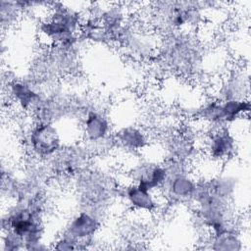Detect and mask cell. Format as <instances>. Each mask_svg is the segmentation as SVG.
I'll return each instance as SVG.
<instances>
[{
    "mask_svg": "<svg viewBox=\"0 0 251 251\" xmlns=\"http://www.w3.org/2000/svg\"><path fill=\"white\" fill-rule=\"evenodd\" d=\"M78 209L85 210L102 220L115 198L118 187L112 176L100 170L85 168L74 178Z\"/></svg>",
    "mask_w": 251,
    "mask_h": 251,
    "instance_id": "cell-2",
    "label": "cell"
},
{
    "mask_svg": "<svg viewBox=\"0 0 251 251\" xmlns=\"http://www.w3.org/2000/svg\"><path fill=\"white\" fill-rule=\"evenodd\" d=\"M45 205L44 193L27 200L9 202L2 214V230L10 229L20 235L24 241L25 250L51 249L44 242Z\"/></svg>",
    "mask_w": 251,
    "mask_h": 251,
    "instance_id": "cell-1",
    "label": "cell"
},
{
    "mask_svg": "<svg viewBox=\"0 0 251 251\" xmlns=\"http://www.w3.org/2000/svg\"><path fill=\"white\" fill-rule=\"evenodd\" d=\"M201 2L162 1L154 3L149 13L151 25L165 34L195 26L202 19Z\"/></svg>",
    "mask_w": 251,
    "mask_h": 251,
    "instance_id": "cell-4",
    "label": "cell"
},
{
    "mask_svg": "<svg viewBox=\"0 0 251 251\" xmlns=\"http://www.w3.org/2000/svg\"><path fill=\"white\" fill-rule=\"evenodd\" d=\"M117 146L131 153L139 152L149 143L147 132L139 126L127 125L118 128L113 132Z\"/></svg>",
    "mask_w": 251,
    "mask_h": 251,
    "instance_id": "cell-17",
    "label": "cell"
},
{
    "mask_svg": "<svg viewBox=\"0 0 251 251\" xmlns=\"http://www.w3.org/2000/svg\"><path fill=\"white\" fill-rule=\"evenodd\" d=\"M249 94V75L242 70L229 72L220 82L215 97L220 100H245Z\"/></svg>",
    "mask_w": 251,
    "mask_h": 251,
    "instance_id": "cell-16",
    "label": "cell"
},
{
    "mask_svg": "<svg viewBox=\"0 0 251 251\" xmlns=\"http://www.w3.org/2000/svg\"><path fill=\"white\" fill-rule=\"evenodd\" d=\"M92 153L82 142L64 146L46 164L49 173L60 178L73 179L78 173L87 168Z\"/></svg>",
    "mask_w": 251,
    "mask_h": 251,
    "instance_id": "cell-8",
    "label": "cell"
},
{
    "mask_svg": "<svg viewBox=\"0 0 251 251\" xmlns=\"http://www.w3.org/2000/svg\"><path fill=\"white\" fill-rule=\"evenodd\" d=\"M206 243L209 249L217 251H239L243 248V240L234 224L219 232L209 233Z\"/></svg>",
    "mask_w": 251,
    "mask_h": 251,
    "instance_id": "cell-19",
    "label": "cell"
},
{
    "mask_svg": "<svg viewBox=\"0 0 251 251\" xmlns=\"http://www.w3.org/2000/svg\"><path fill=\"white\" fill-rule=\"evenodd\" d=\"M236 139L228 127H210L204 139V151L212 161L225 163L235 156Z\"/></svg>",
    "mask_w": 251,
    "mask_h": 251,
    "instance_id": "cell-13",
    "label": "cell"
},
{
    "mask_svg": "<svg viewBox=\"0 0 251 251\" xmlns=\"http://www.w3.org/2000/svg\"><path fill=\"white\" fill-rule=\"evenodd\" d=\"M7 93L11 101L22 111L31 114L40 104L46 92L37 80L13 78L7 83Z\"/></svg>",
    "mask_w": 251,
    "mask_h": 251,
    "instance_id": "cell-10",
    "label": "cell"
},
{
    "mask_svg": "<svg viewBox=\"0 0 251 251\" xmlns=\"http://www.w3.org/2000/svg\"><path fill=\"white\" fill-rule=\"evenodd\" d=\"M118 198L130 210L141 213H155L160 204L155 192L131 181L118 187Z\"/></svg>",
    "mask_w": 251,
    "mask_h": 251,
    "instance_id": "cell-15",
    "label": "cell"
},
{
    "mask_svg": "<svg viewBox=\"0 0 251 251\" xmlns=\"http://www.w3.org/2000/svg\"><path fill=\"white\" fill-rule=\"evenodd\" d=\"M197 180L189 170L169 173L161 193L169 204H192Z\"/></svg>",
    "mask_w": 251,
    "mask_h": 251,
    "instance_id": "cell-12",
    "label": "cell"
},
{
    "mask_svg": "<svg viewBox=\"0 0 251 251\" xmlns=\"http://www.w3.org/2000/svg\"><path fill=\"white\" fill-rule=\"evenodd\" d=\"M22 14V9L18 5L17 1H0V21L3 29H9L14 26L18 23Z\"/></svg>",
    "mask_w": 251,
    "mask_h": 251,
    "instance_id": "cell-20",
    "label": "cell"
},
{
    "mask_svg": "<svg viewBox=\"0 0 251 251\" xmlns=\"http://www.w3.org/2000/svg\"><path fill=\"white\" fill-rule=\"evenodd\" d=\"M51 249L68 251V250H78L77 242L65 232H61L52 242Z\"/></svg>",
    "mask_w": 251,
    "mask_h": 251,
    "instance_id": "cell-22",
    "label": "cell"
},
{
    "mask_svg": "<svg viewBox=\"0 0 251 251\" xmlns=\"http://www.w3.org/2000/svg\"><path fill=\"white\" fill-rule=\"evenodd\" d=\"M164 150L167 152V158L189 162L195 152V141L185 132H177L166 138Z\"/></svg>",
    "mask_w": 251,
    "mask_h": 251,
    "instance_id": "cell-18",
    "label": "cell"
},
{
    "mask_svg": "<svg viewBox=\"0 0 251 251\" xmlns=\"http://www.w3.org/2000/svg\"><path fill=\"white\" fill-rule=\"evenodd\" d=\"M0 249L1 251L25 250V244L20 235L10 229H7L2 230Z\"/></svg>",
    "mask_w": 251,
    "mask_h": 251,
    "instance_id": "cell-21",
    "label": "cell"
},
{
    "mask_svg": "<svg viewBox=\"0 0 251 251\" xmlns=\"http://www.w3.org/2000/svg\"><path fill=\"white\" fill-rule=\"evenodd\" d=\"M249 111V99L220 100L214 96L204 101L196 109L195 115L210 127H227L244 117L248 118Z\"/></svg>",
    "mask_w": 251,
    "mask_h": 251,
    "instance_id": "cell-6",
    "label": "cell"
},
{
    "mask_svg": "<svg viewBox=\"0 0 251 251\" xmlns=\"http://www.w3.org/2000/svg\"><path fill=\"white\" fill-rule=\"evenodd\" d=\"M159 43L156 34L151 30L126 25L120 33L117 45L131 58L147 61L156 57Z\"/></svg>",
    "mask_w": 251,
    "mask_h": 251,
    "instance_id": "cell-9",
    "label": "cell"
},
{
    "mask_svg": "<svg viewBox=\"0 0 251 251\" xmlns=\"http://www.w3.org/2000/svg\"><path fill=\"white\" fill-rule=\"evenodd\" d=\"M156 57L164 68L184 75L195 74L202 62L199 43L186 30L166 34L159 43Z\"/></svg>",
    "mask_w": 251,
    "mask_h": 251,
    "instance_id": "cell-3",
    "label": "cell"
},
{
    "mask_svg": "<svg viewBox=\"0 0 251 251\" xmlns=\"http://www.w3.org/2000/svg\"><path fill=\"white\" fill-rule=\"evenodd\" d=\"M79 125L83 143L92 155L105 153L116 145L112 124L105 111L94 106L79 120Z\"/></svg>",
    "mask_w": 251,
    "mask_h": 251,
    "instance_id": "cell-7",
    "label": "cell"
},
{
    "mask_svg": "<svg viewBox=\"0 0 251 251\" xmlns=\"http://www.w3.org/2000/svg\"><path fill=\"white\" fill-rule=\"evenodd\" d=\"M23 133V149L33 161L45 164L64 147L62 134L54 123L33 122Z\"/></svg>",
    "mask_w": 251,
    "mask_h": 251,
    "instance_id": "cell-5",
    "label": "cell"
},
{
    "mask_svg": "<svg viewBox=\"0 0 251 251\" xmlns=\"http://www.w3.org/2000/svg\"><path fill=\"white\" fill-rule=\"evenodd\" d=\"M129 181L137 183L153 192L160 191L168 178V173L163 163L150 160L134 162L127 172Z\"/></svg>",
    "mask_w": 251,
    "mask_h": 251,
    "instance_id": "cell-14",
    "label": "cell"
},
{
    "mask_svg": "<svg viewBox=\"0 0 251 251\" xmlns=\"http://www.w3.org/2000/svg\"><path fill=\"white\" fill-rule=\"evenodd\" d=\"M101 225L102 220L97 216L85 210L78 209L67 222L62 231L75 239L78 244V250H82L94 243L95 236L99 232Z\"/></svg>",
    "mask_w": 251,
    "mask_h": 251,
    "instance_id": "cell-11",
    "label": "cell"
}]
</instances>
